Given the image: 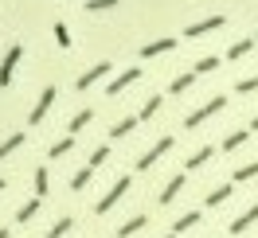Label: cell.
I'll list each match as a JSON object with an SVG mask.
<instances>
[{"mask_svg": "<svg viewBox=\"0 0 258 238\" xmlns=\"http://www.w3.org/2000/svg\"><path fill=\"white\" fill-rule=\"evenodd\" d=\"M47 195V168H35V199Z\"/></svg>", "mask_w": 258, "mask_h": 238, "instance_id": "cell-29", "label": "cell"}, {"mask_svg": "<svg viewBox=\"0 0 258 238\" xmlns=\"http://www.w3.org/2000/svg\"><path fill=\"white\" fill-rule=\"evenodd\" d=\"M223 106H227V98H223V94H215L211 102H204L200 110H192V113H188V117H184V125H188V129H200V125H204V121L211 117V113H219Z\"/></svg>", "mask_w": 258, "mask_h": 238, "instance_id": "cell-1", "label": "cell"}, {"mask_svg": "<svg viewBox=\"0 0 258 238\" xmlns=\"http://www.w3.org/2000/svg\"><path fill=\"white\" fill-rule=\"evenodd\" d=\"M141 78V70H137V66H129V70H121V74H117V78L110 82V86H106V94H121V90H125V86H133V82Z\"/></svg>", "mask_w": 258, "mask_h": 238, "instance_id": "cell-6", "label": "cell"}, {"mask_svg": "<svg viewBox=\"0 0 258 238\" xmlns=\"http://www.w3.org/2000/svg\"><path fill=\"white\" fill-rule=\"evenodd\" d=\"M180 188H184V176H172V180L164 184V191H161V203H172L180 195Z\"/></svg>", "mask_w": 258, "mask_h": 238, "instance_id": "cell-13", "label": "cell"}, {"mask_svg": "<svg viewBox=\"0 0 258 238\" xmlns=\"http://www.w3.org/2000/svg\"><path fill=\"white\" fill-rule=\"evenodd\" d=\"M196 82V70H188V74H180V78H172V86H168V94H184L188 86Z\"/></svg>", "mask_w": 258, "mask_h": 238, "instance_id": "cell-20", "label": "cell"}, {"mask_svg": "<svg viewBox=\"0 0 258 238\" xmlns=\"http://www.w3.org/2000/svg\"><path fill=\"white\" fill-rule=\"evenodd\" d=\"M110 70H113L110 63H98V66H90L86 74H79V90H90V86H94V82H102L106 74H110Z\"/></svg>", "mask_w": 258, "mask_h": 238, "instance_id": "cell-7", "label": "cell"}, {"mask_svg": "<svg viewBox=\"0 0 258 238\" xmlns=\"http://www.w3.org/2000/svg\"><path fill=\"white\" fill-rule=\"evenodd\" d=\"M239 94H250V90H258V74H250V78H239V86H235Z\"/></svg>", "mask_w": 258, "mask_h": 238, "instance_id": "cell-33", "label": "cell"}, {"mask_svg": "<svg viewBox=\"0 0 258 238\" xmlns=\"http://www.w3.org/2000/svg\"><path fill=\"white\" fill-rule=\"evenodd\" d=\"M242 141H246V133H242V129H235V133H227V141H223V152H235V148H239Z\"/></svg>", "mask_w": 258, "mask_h": 238, "instance_id": "cell-28", "label": "cell"}, {"mask_svg": "<svg viewBox=\"0 0 258 238\" xmlns=\"http://www.w3.org/2000/svg\"><path fill=\"white\" fill-rule=\"evenodd\" d=\"M254 222H258V203H254V207H246V211H242L239 219L231 222V234H242V230H250Z\"/></svg>", "mask_w": 258, "mask_h": 238, "instance_id": "cell-9", "label": "cell"}, {"mask_svg": "<svg viewBox=\"0 0 258 238\" xmlns=\"http://www.w3.org/2000/svg\"><path fill=\"white\" fill-rule=\"evenodd\" d=\"M35 215H39V199H28V203L16 211V222H32Z\"/></svg>", "mask_w": 258, "mask_h": 238, "instance_id": "cell-19", "label": "cell"}, {"mask_svg": "<svg viewBox=\"0 0 258 238\" xmlns=\"http://www.w3.org/2000/svg\"><path fill=\"white\" fill-rule=\"evenodd\" d=\"M254 176H258V164H242V168H235L231 184H246V180H254Z\"/></svg>", "mask_w": 258, "mask_h": 238, "instance_id": "cell-21", "label": "cell"}, {"mask_svg": "<svg viewBox=\"0 0 258 238\" xmlns=\"http://www.w3.org/2000/svg\"><path fill=\"white\" fill-rule=\"evenodd\" d=\"M106 8H117V0H86V12H106Z\"/></svg>", "mask_w": 258, "mask_h": 238, "instance_id": "cell-31", "label": "cell"}, {"mask_svg": "<svg viewBox=\"0 0 258 238\" xmlns=\"http://www.w3.org/2000/svg\"><path fill=\"white\" fill-rule=\"evenodd\" d=\"M90 176H94V168L86 164V168H79V172L71 176V191H86V184H90Z\"/></svg>", "mask_w": 258, "mask_h": 238, "instance_id": "cell-17", "label": "cell"}, {"mask_svg": "<svg viewBox=\"0 0 258 238\" xmlns=\"http://www.w3.org/2000/svg\"><path fill=\"white\" fill-rule=\"evenodd\" d=\"M223 24H227L223 16H208V20H200V24H188V28H184V39H200V35L215 32V28H223Z\"/></svg>", "mask_w": 258, "mask_h": 238, "instance_id": "cell-4", "label": "cell"}, {"mask_svg": "<svg viewBox=\"0 0 258 238\" xmlns=\"http://www.w3.org/2000/svg\"><path fill=\"white\" fill-rule=\"evenodd\" d=\"M231 191H235V184H219V188L208 191V199H204V203H208V207H219V203H227V199H231Z\"/></svg>", "mask_w": 258, "mask_h": 238, "instance_id": "cell-11", "label": "cell"}, {"mask_svg": "<svg viewBox=\"0 0 258 238\" xmlns=\"http://www.w3.org/2000/svg\"><path fill=\"white\" fill-rule=\"evenodd\" d=\"M157 110H161V94H153V98L145 102V106H141V113H137V121H149V117H153Z\"/></svg>", "mask_w": 258, "mask_h": 238, "instance_id": "cell-25", "label": "cell"}, {"mask_svg": "<svg viewBox=\"0 0 258 238\" xmlns=\"http://www.w3.org/2000/svg\"><path fill=\"white\" fill-rule=\"evenodd\" d=\"M129 184H133V180H129V176H117V180H113V188L106 191V195H102V199H98V207H94V215H106V211H113V203H117V199H121V195H125V191H129Z\"/></svg>", "mask_w": 258, "mask_h": 238, "instance_id": "cell-2", "label": "cell"}, {"mask_svg": "<svg viewBox=\"0 0 258 238\" xmlns=\"http://www.w3.org/2000/svg\"><path fill=\"white\" fill-rule=\"evenodd\" d=\"M250 129H258V117H254V121H250Z\"/></svg>", "mask_w": 258, "mask_h": 238, "instance_id": "cell-34", "label": "cell"}, {"mask_svg": "<svg viewBox=\"0 0 258 238\" xmlns=\"http://www.w3.org/2000/svg\"><path fill=\"white\" fill-rule=\"evenodd\" d=\"M168 148H172V137H161V141L153 144V148H149L145 156L137 160V168H141V172H145V168H153V164H157V160H161L164 152H168Z\"/></svg>", "mask_w": 258, "mask_h": 238, "instance_id": "cell-5", "label": "cell"}, {"mask_svg": "<svg viewBox=\"0 0 258 238\" xmlns=\"http://www.w3.org/2000/svg\"><path fill=\"white\" fill-rule=\"evenodd\" d=\"M20 144H24V133H12V137H8V141H0V160L8 156V152H12V148H20Z\"/></svg>", "mask_w": 258, "mask_h": 238, "instance_id": "cell-27", "label": "cell"}, {"mask_svg": "<svg viewBox=\"0 0 258 238\" xmlns=\"http://www.w3.org/2000/svg\"><path fill=\"white\" fill-rule=\"evenodd\" d=\"M196 222H200V211H188V215H180V219L172 222V234H184V230H192Z\"/></svg>", "mask_w": 258, "mask_h": 238, "instance_id": "cell-16", "label": "cell"}, {"mask_svg": "<svg viewBox=\"0 0 258 238\" xmlns=\"http://www.w3.org/2000/svg\"><path fill=\"white\" fill-rule=\"evenodd\" d=\"M20 55H24V47H20V43H12V47H8V55H4V63H0V90L12 82V70H16Z\"/></svg>", "mask_w": 258, "mask_h": 238, "instance_id": "cell-3", "label": "cell"}, {"mask_svg": "<svg viewBox=\"0 0 258 238\" xmlns=\"http://www.w3.org/2000/svg\"><path fill=\"white\" fill-rule=\"evenodd\" d=\"M71 148H75V137H71V133H67L63 141H55V144H51V152H47V156H51V160H59V156H67V152H71Z\"/></svg>", "mask_w": 258, "mask_h": 238, "instance_id": "cell-18", "label": "cell"}, {"mask_svg": "<svg viewBox=\"0 0 258 238\" xmlns=\"http://www.w3.org/2000/svg\"><path fill=\"white\" fill-rule=\"evenodd\" d=\"M254 43H258V32H254Z\"/></svg>", "mask_w": 258, "mask_h": 238, "instance_id": "cell-37", "label": "cell"}, {"mask_svg": "<svg viewBox=\"0 0 258 238\" xmlns=\"http://www.w3.org/2000/svg\"><path fill=\"white\" fill-rule=\"evenodd\" d=\"M215 66H219V59H215V55H204V59H196V74H208V70H215Z\"/></svg>", "mask_w": 258, "mask_h": 238, "instance_id": "cell-26", "label": "cell"}, {"mask_svg": "<svg viewBox=\"0 0 258 238\" xmlns=\"http://www.w3.org/2000/svg\"><path fill=\"white\" fill-rule=\"evenodd\" d=\"M211 156H215V148H211V144H204V148H196L192 156H188V172H192V168H200V164H208Z\"/></svg>", "mask_w": 258, "mask_h": 238, "instance_id": "cell-15", "label": "cell"}, {"mask_svg": "<svg viewBox=\"0 0 258 238\" xmlns=\"http://www.w3.org/2000/svg\"><path fill=\"white\" fill-rule=\"evenodd\" d=\"M51 102H55V86H47V90H43V94H39V102H35V110H32V117H28V121H32V125H39V121H43V117H47V110H51Z\"/></svg>", "mask_w": 258, "mask_h": 238, "instance_id": "cell-8", "label": "cell"}, {"mask_svg": "<svg viewBox=\"0 0 258 238\" xmlns=\"http://www.w3.org/2000/svg\"><path fill=\"white\" fill-rule=\"evenodd\" d=\"M250 47H254V39H239V43H231V47H227V59H242Z\"/></svg>", "mask_w": 258, "mask_h": 238, "instance_id": "cell-24", "label": "cell"}, {"mask_svg": "<svg viewBox=\"0 0 258 238\" xmlns=\"http://www.w3.org/2000/svg\"><path fill=\"white\" fill-rule=\"evenodd\" d=\"M106 160H110V148H106V144H98L94 152H90V168H102Z\"/></svg>", "mask_w": 258, "mask_h": 238, "instance_id": "cell-30", "label": "cell"}, {"mask_svg": "<svg viewBox=\"0 0 258 238\" xmlns=\"http://www.w3.org/2000/svg\"><path fill=\"white\" fill-rule=\"evenodd\" d=\"M90 117H94V110H79V113H75V117H71V125H67V133L75 137L79 129H86V125H90Z\"/></svg>", "mask_w": 258, "mask_h": 238, "instance_id": "cell-14", "label": "cell"}, {"mask_svg": "<svg viewBox=\"0 0 258 238\" xmlns=\"http://www.w3.org/2000/svg\"><path fill=\"white\" fill-rule=\"evenodd\" d=\"M71 226H75V219H71V215H63V219L55 222V226H51V230H47V234H43V238H63L67 230H71Z\"/></svg>", "mask_w": 258, "mask_h": 238, "instance_id": "cell-23", "label": "cell"}, {"mask_svg": "<svg viewBox=\"0 0 258 238\" xmlns=\"http://www.w3.org/2000/svg\"><path fill=\"white\" fill-rule=\"evenodd\" d=\"M113 238H117V234H113Z\"/></svg>", "mask_w": 258, "mask_h": 238, "instance_id": "cell-38", "label": "cell"}, {"mask_svg": "<svg viewBox=\"0 0 258 238\" xmlns=\"http://www.w3.org/2000/svg\"><path fill=\"white\" fill-rule=\"evenodd\" d=\"M133 129H137V117H121V121L110 129V137H129Z\"/></svg>", "mask_w": 258, "mask_h": 238, "instance_id": "cell-22", "label": "cell"}, {"mask_svg": "<svg viewBox=\"0 0 258 238\" xmlns=\"http://www.w3.org/2000/svg\"><path fill=\"white\" fill-rule=\"evenodd\" d=\"M141 226H149V215H133L129 222H121V230H117V238H129V234H137Z\"/></svg>", "mask_w": 258, "mask_h": 238, "instance_id": "cell-12", "label": "cell"}, {"mask_svg": "<svg viewBox=\"0 0 258 238\" xmlns=\"http://www.w3.org/2000/svg\"><path fill=\"white\" fill-rule=\"evenodd\" d=\"M176 47V39H153V43H145L141 47V59H157V55H164V51Z\"/></svg>", "mask_w": 258, "mask_h": 238, "instance_id": "cell-10", "label": "cell"}, {"mask_svg": "<svg viewBox=\"0 0 258 238\" xmlns=\"http://www.w3.org/2000/svg\"><path fill=\"white\" fill-rule=\"evenodd\" d=\"M164 238H176V234H164Z\"/></svg>", "mask_w": 258, "mask_h": 238, "instance_id": "cell-36", "label": "cell"}, {"mask_svg": "<svg viewBox=\"0 0 258 238\" xmlns=\"http://www.w3.org/2000/svg\"><path fill=\"white\" fill-rule=\"evenodd\" d=\"M4 188H8V184H4V180H0V191H4Z\"/></svg>", "mask_w": 258, "mask_h": 238, "instance_id": "cell-35", "label": "cell"}, {"mask_svg": "<svg viewBox=\"0 0 258 238\" xmlns=\"http://www.w3.org/2000/svg\"><path fill=\"white\" fill-rule=\"evenodd\" d=\"M55 39H59V47H71V43H75L71 32H67V24H55Z\"/></svg>", "mask_w": 258, "mask_h": 238, "instance_id": "cell-32", "label": "cell"}]
</instances>
